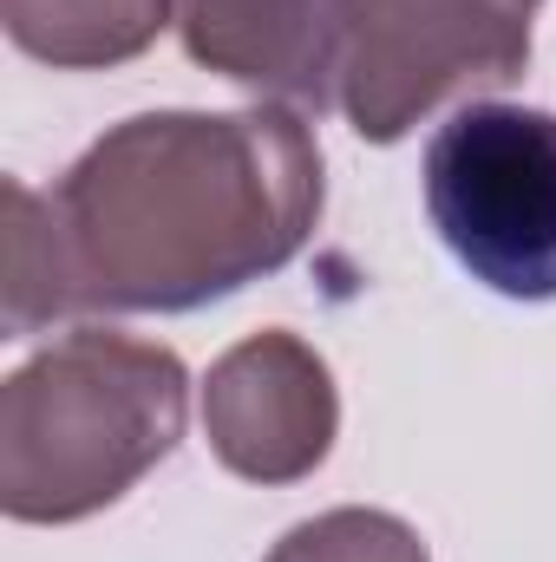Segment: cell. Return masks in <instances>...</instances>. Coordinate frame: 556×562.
I'll return each mask as SVG.
<instances>
[{
    "label": "cell",
    "mask_w": 556,
    "mask_h": 562,
    "mask_svg": "<svg viewBox=\"0 0 556 562\" xmlns=\"http://www.w3.org/2000/svg\"><path fill=\"white\" fill-rule=\"evenodd\" d=\"M327 203L294 105L138 112L46 190L66 314H197L281 276Z\"/></svg>",
    "instance_id": "6da1fadb"
},
{
    "label": "cell",
    "mask_w": 556,
    "mask_h": 562,
    "mask_svg": "<svg viewBox=\"0 0 556 562\" xmlns=\"http://www.w3.org/2000/svg\"><path fill=\"white\" fill-rule=\"evenodd\" d=\"M190 373L170 347L73 327L0 386V510L13 524H86L184 445Z\"/></svg>",
    "instance_id": "7a4b0ae2"
},
{
    "label": "cell",
    "mask_w": 556,
    "mask_h": 562,
    "mask_svg": "<svg viewBox=\"0 0 556 562\" xmlns=\"http://www.w3.org/2000/svg\"><path fill=\"white\" fill-rule=\"evenodd\" d=\"M544 0H334V112L400 144L438 105L524 79Z\"/></svg>",
    "instance_id": "3957f363"
},
{
    "label": "cell",
    "mask_w": 556,
    "mask_h": 562,
    "mask_svg": "<svg viewBox=\"0 0 556 562\" xmlns=\"http://www.w3.org/2000/svg\"><path fill=\"white\" fill-rule=\"evenodd\" d=\"M452 262L504 301H556V112L471 99L419 164Z\"/></svg>",
    "instance_id": "277c9868"
},
{
    "label": "cell",
    "mask_w": 556,
    "mask_h": 562,
    "mask_svg": "<svg viewBox=\"0 0 556 562\" xmlns=\"http://www.w3.org/2000/svg\"><path fill=\"white\" fill-rule=\"evenodd\" d=\"M203 438L216 464L243 484L314 477L341 438L334 367L288 327L236 340L203 373Z\"/></svg>",
    "instance_id": "5b68a950"
},
{
    "label": "cell",
    "mask_w": 556,
    "mask_h": 562,
    "mask_svg": "<svg viewBox=\"0 0 556 562\" xmlns=\"http://www.w3.org/2000/svg\"><path fill=\"white\" fill-rule=\"evenodd\" d=\"M184 53L269 105H334V0H170Z\"/></svg>",
    "instance_id": "8992f818"
},
{
    "label": "cell",
    "mask_w": 556,
    "mask_h": 562,
    "mask_svg": "<svg viewBox=\"0 0 556 562\" xmlns=\"http://www.w3.org/2000/svg\"><path fill=\"white\" fill-rule=\"evenodd\" d=\"M0 26L53 72H112L157 46L170 0H0Z\"/></svg>",
    "instance_id": "52a82bcc"
},
{
    "label": "cell",
    "mask_w": 556,
    "mask_h": 562,
    "mask_svg": "<svg viewBox=\"0 0 556 562\" xmlns=\"http://www.w3.org/2000/svg\"><path fill=\"white\" fill-rule=\"evenodd\" d=\"M66 314L59 288V249H53V210L33 183H7V307L0 327L7 340H26Z\"/></svg>",
    "instance_id": "ba28073f"
},
{
    "label": "cell",
    "mask_w": 556,
    "mask_h": 562,
    "mask_svg": "<svg viewBox=\"0 0 556 562\" xmlns=\"http://www.w3.org/2000/svg\"><path fill=\"white\" fill-rule=\"evenodd\" d=\"M263 562H432V550L407 517L341 504V510H321V517L294 524Z\"/></svg>",
    "instance_id": "9c48e42d"
}]
</instances>
